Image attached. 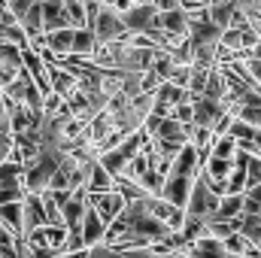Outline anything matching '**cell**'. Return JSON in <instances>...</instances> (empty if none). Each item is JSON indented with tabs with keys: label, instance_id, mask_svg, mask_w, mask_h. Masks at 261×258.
Masks as SVG:
<instances>
[{
	"label": "cell",
	"instance_id": "33",
	"mask_svg": "<svg viewBox=\"0 0 261 258\" xmlns=\"http://www.w3.org/2000/svg\"><path fill=\"white\" fill-rule=\"evenodd\" d=\"M158 82H164V79H158L152 70H143V91H155V88H158Z\"/></svg>",
	"mask_w": 261,
	"mask_h": 258
},
{
	"label": "cell",
	"instance_id": "38",
	"mask_svg": "<svg viewBox=\"0 0 261 258\" xmlns=\"http://www.w3.org/2000/svg\"><path fill=\"white\" fill-rule=\"evenodd\" d=\"M34 3H49V0H34Z\"/></svg>",
	"mask_w": 261,
	"mask_h": 258
},
{
	"label": "cell",
	"instance_id": "1",
	"mask_svg": "<svg viewBox=\"0 0 261 258\" xmlns=\"http://www.w3.org/2000/svg\"><path fill=\"white\" fill-rule=\"evenodd\" d=\"M58 155L61 152H40L37 158H31L24 164V173H21V186L24 194H43L49 189V179L58 167Z\"/></svg>",
	"mask_w": 261,
	"mask_h": 258
},
{
	"label": "cell",
	"instance_id": "18",
	"mask_svg": "<svg viewBox=\"0 0 261 258\" xmlns=\"http://www.w3.org/2000/svg\"><path fill=\"white\" fill-rule=\"evenodd\" d=\"M113 189V176L97 164V158L88 164V176H85V192L88 194H97V192H110Z\"/></svg>",
	"mask_w": 261,
	"mask_h": 258
},
{
	"label": "cell",
	"instance_id": "39",
	"mask_svg": "<svg viewBox=\"0 0 261 258\" xmlns=\"http://www.w3.org/2000/svg\"><path fill=\"white\" fill-rule=\"evenodd\" d=\"M225 258H240V255H225Z\"/></svg>",
	"mask_w": 261,
	"mask_h": 258
},
{
	"label": "cell",
	"instance_id": "29",
	"mask_svg": "<svg viewBox=\"0 0 261 258\" xmlns=\"http://www.w3.org/2000/svg\"><path fill=\"white\" fill-rule=\"evenodd\" d=\"M43 197H49V200H55V207L61 210L67 200H70V189H46L43 192Z\"/></svg>",
	"mask_w": 261,
	"mask_h": 258
},
{
	"label": "cell",
	"instance_id": "32",
	"mask_svg": "<svg viewBox=\"0 0 261 258\" xmlns=\"http://www.w3.org/2000/svg\"><path fill=\"white\" fill-rule=\"evenodd\" d=\"M9 152H12V134L0 131V161H6V158H9Z\"/></svg>",
	"mask_w": 261,
	"mask_h": 258
},
{
	"label": "cell",
	"instance_id": "17",
	"mask_svg": "<svg viewBox=\"0 0 261 258\" xmlns=\"http://www.w3.org/2000/svg\"><path fill=\"white\" fill-rule=\"evenodd\" d=\"M0 225L21 240V200H6L0 203Z\"/></svg>",
	"mask_w": 261,
	"mask_h": 258
},
{
	"label": "cell",
	"instance_id": "14",
	"mask_svg": "<svg viewBox=\"0 0 261 258\" xmlns=\"http://www.w3.org/2000/svg\"><path fill=\"white\" fill-rule=\"evenodd\" d=\"M158 24H161V31H167L173 37H189V18H186V12L179 6L158 12Z\"/></svg>",
	"mask_w": 261,
	"mask_h": 258
},
{
	"label": "cell",
	"instance_id": "7",
	"mask_svg": "<svg viewBox=\"0 0 261 258\" xmlns=\"http://www.w3.org/2000/svg\"><path fill=\"white\" fill-rule=\"evenodd\" d=\"M192 179H195V176H182V173L167 170L164 186H161V197L182 210V207H186V200H189V192H192Z\"/></svg>",
	"mask_w": 261,
	"mask_h": 258
},
{
	"label": "cell",
	"instance_id": "12",
	"mask_svg": "<svg viewBox=\"0 0 261 258\" xmlns=\"http://www.w3.org/2000/svg\"><path fill=\"white\" fill-rule=\"evenodd\" d=\"M97 49V37L91 28H73V43H70V58H91V52Z\"/></svg>",
	"mask_w": 261,
	"mask_h": 258
},
{
	"label": "cell",
	"instance_id": "34",
	"mask_svg": "<svg viewBox=\"0 0 261 258\" xmlns=\"http://www.w3.org/2000/svg\"><path fill=\"white\" fill-rule=\"evenodd\" d=\"M152 6H155L158 12H164V9H176L179 0H152Z\"/></svg>",
	"mask_w": 261,
	"mask_h": 258
},
{
	"label": "cell",
	"instance_id": "40",
	"mask_svg": "<svg viewBox=\"0 0 261 258\" xmlns=\"http://www.w3.org/2000/svg\"><path fill=\"white\" fill-rule=\"evenodd\" d=\"M52 258H67V255H52Z\"/></svg>",
	"mask_w": 261,
	"mask_h": 258
},
{
	"label": "cell",
	"instance_id": "9",
	"mask_svg": "<svg viewBox=\"0 0 261 258\" xmlns=\"http://www.w3.org/2000/svg\"><path fill=\"white\" fill-rule=\"evenodd\" d=\"M103 228H107V225H103V219L97 216V210L85 203V213H82V219H79L82 246L88 249V246H94V243H103Z\"/></svg>",
	"mask_w": 261,
	"mask_h": 258
},
{
	"label": "cell",
	"instance_id": "16",
	"mask_svg": "<svg viewBox=\"0 0 261 258\" xmlns=\"http://www.w3.org/2000/svg\"><path fill=\"white\" fill-rule=\"evenodd\" d=\"M152 97H155L158 104H164V107H176V104L192 100L186 88H179V85H173V82H167V79H164V82H158V88L152 91Z\"/></svg>",
	"mask_w": 261,
	"mask_h": 258
},
{
	"label": "cell",
	"instance_id": "25",
	"mask_svg": "<svg viewBox=\"0 0 261 258\" xmlns=\"http://www.w3.org/2000/svg\"><path fill=\"white\" fill-rule=\"evenodd\" d=\"M134 183H137V186H140V189H143L146 194H161L164 176H161V173H155V170L149 167V170H143V173H140V176H137Z\"/></svg>",
	"mask_w": 261,
	"mask_h": 258
},
{
	"label": "cell",
	"instance_id": "10",
	"mask_svg": "<svg viewBox=\"0 0 261 258\" xmlns=\"http://www.w3.org/2000/svg\"><path fill=\"white\" fill-rule=\"evenodd\" d=\"M179 252H186L189 258H225V246H222V240L219 237H210V234H200L195 240H189Z\"/></svg>",
	"mask_w": 261,
	"mask_h": 258
},
{
	"label": "cell",
	"instance_id": "41",
	"mask_svg": "<svg viewBox=\"0 0 261 258\" xmlns=\"http://www.w3.org/2000/svg\"><path fill=\"white\" fill-rule=\"evenodd\" d=\"M200 3H210V0H200Z\"/></svg>",
	"mask_w": 261,
	"mask_h": 258
},
{
	"label": "cell",
	"instance_id": "2",
	"mask_svg": "<svg viewBox=\"0 0 261 258\" xmlns=\"http://www.w3.org/2000/svg\"><path fill=\"white\" fill-rule=\"evenodd\" d=\"M216 207H219V194L206 186V179H203L200 170H197V176L192 179V192H189V200H186L182 213L192 216V219H203V222H206V219L216 213Z\"/></svg>",
	"mask_w": 261,
	"mask_h": 258
},
{
	"label": "cell",
	"instance_id": "19",
	"mask_svg": "<svg viewBox=\"0 0 261 258\" xmlns=\"http://www.w3.org/2000/svg\"><path fill=\"white\" fill-rule=\"evenodd\" d=\"M21 173H24L21 161H15V158L0 161V189H24L21 186Z\"/></svg>",
	"mask_w": 261,
	"mask_h": 258
},
{
	"label": "cell",
	"instance_id": "37",
	"mask_svg": "<svg viewBox=\"0 0 261 258\" xmlns=\"http://www.w3.org/2000/svg\"><path fill=\"white\" fill-rule=\"evenodd\" d=\"M134 3H152V0H134Z\"/></svg>",
	"mask_w": 261,
	"mask_h": 258
},
{
	"label": "cell",
	"instance_id": "26",
	"mask_svg": "<svg viewBox=\"0 0 261 258\" xmlns=\"http://www.w3.org/2000/svg\"><path fill=\"white\" fill-rule=\"evenodd\" d=\"M222 246H225V252H228V255H240V258H243V252L249 249V240H246L240 231H231L228 237H222Z\"/></svg>",
	"mask_w": 261,
	"mask_h": 258
},
{
	"label": "cell",
	"instance_id": "27",
	"mask_svg": "<svg viewBox=\"0 0 261 258\" xmlns=\"http://www.w3.org/2000/svg\"><path fill=\"white\" fill-rule=\"evenodd\" d=\"M189 76H192V64H173L170 76H167V82H173V85L186 88V85H189Z\"/></svg>",
	"mask_w": 261,
	"mask_h": 258
},
{
	"label": "cell",
	"instance_id": "31",
	"mask_svg": "<svg viewBox=\"0 0 261 258\" xmlns=\"http://www.w3.org/2000/svg\"><path fill=\"white\" fill-rule=\"evenodd\" d=\"M9 110H12V100H3V94H0V131H6V134H9Z\"/></svg>",
	"mask_w": 261,
	"mask_h": 258
},
{
	"label": "cell",
	"instance_id": "23",
	"mask_svg": "<svg viewBox=\"0 0 261 258\" xmlns=\"http://www.w3.org/2000/svg\"><path fill=\"white\" fill-rule=\"evenodd\" d=\"M234 152H237V140L231 134L213 137V143H210V155L213 158H234Z\"/></svg>",
	"mask_w": 261,
	"mask_h": 258
},
{
	"label": "cell",
	"instance_id": "21",
	"mask_svg": "<svg viewBox=\"0 0 261 258\" xmlns=\"http://www.w3.org/2000/svg\"><path fill=\"white\" fill-rule=\"evenodd\" d=\"M82 213H85V200H76V197H70L64 207H61V222H64L67 231H76L79 228Z\"/></svg>",
	"mask_w": 261,
	"mask_h": 258
},
{
	"label": "cell",
	"instance_id": "5",
	"mask_svg": "<svg viewBox=\"0 0 261 258\" xmlns=\"http://www.w3.org/2000/svg\"><path fill=\"white\" fill-rule=\"evenodd\" d=\"M192 104V113H195V119H192V125H200V128H210L219 122V116L222 113H228V107L222 104V100H210V97H203V94H197L189 100Z\"/></svg>",
	"mask_w": 261,
	"mask_h": 258
},
{
	"label": "cell",
	"instance_id": "36",
	"mask_svg": "<svg viewBox=\"0 0 261 258\" xmlns=\"http://www.w3.org/2000/svg\"><path fill=\"white\" fill-rule=\"evenodd\" d=\"M246 58H255V61H261V40L255 43V46H249V49H246Z\"/></svg>",
	"mask_w": 261,
	"mask_h": 258
},
{
	"label": "cell",
	"instance_id": "28",
	"mask_svg": "<svg viewBox=\"0 0 261 258\" xmlns=\"http://www.w3.org/2000/svg\"><path fill=\"white\" fill-rule=\"evenodd\" d=\"M255 183H261V158L249 155L246 158V186H255Z\"/></svg>",
	"mask_w": 261,
	"mask_h": 258
},
{
	"label": "cell",
	"instance_id": "30",
	"mask_svg": "<svg viewBox=\"0 0 261 258\" xmlns=\"http://www.w3.org/2000/svg\"><path fill=\"white\" fill-rule=\"evenodd\" d=\"M85 258H119L107 243H94V246H88V252H85Z\"/></svg>",
	"mask_w": 261,
	"mask_h": 258
},
{
	"label": "cell",
	"instance_id": "8",
	"mask_svg": "<svg viewBox=\"0 0 261 258\" xmlns=\"http://www.w3.org/2000/svg\"><path fill=\"white\" fill-rule=\"evenodd\" d=\"M46 225V210L40 194H24L21 197V237H28L34 228Z\"/></svg>",
	"mask_w": 261,
	"mask_h": 258
},
{
	"label": "cell",
	"instance_id": "15",
	"mask_svg": "<svg viewBox=\"0 0 261 258\" xmlns=\"http://www.w3.org/2000/svg\"><path fill=\"white\" fill-rule=\"evenodd\" d=\"M240 213H243V192L240 194H222L216 213H213L206 222H228V219H234V216H240Z\"/></svg>",
	"mask_w": 261,
	"mask_h": 258
},
{
	"label": "cell",
	"instance_id": "20",
	"mask_svg": "<svg viewBox=\"0 0 261 258\" xmlns=\"http://www.w3.org/2000/svg\"><path fill=\"white\" fill-rule=\"evenodd\" d=\"M200 94L210 97V100H222V97H225V76H222L219 67H210V73H206V85H203Z\"/></svg>",
	"mask_w": 261,
	"mask_h": 258
},
{
	"label": "cell",
	"instance_id": "24",
	"mask_svg": "<svg viewBox=\"0 0 261 258\" xmlns=\"http://www.w3.org/2000/svg\"><path fill=\"white\" fill-rule=\"evenodd\" d=\"M228 113L252 128H261V107H249V104H237V107H228Z\"/></svg>",
	"mask_w": 261,
	"mask_h": 258
},
{
	"label": "cell",
	"instance_id": "3",
	"mask_svg": "<svg viewBox=\"0 0 261 258\" xmlns=\"http://www.w3.org/2000/svg\"><path fill=\"white\" fill-rule=\"evenodd\" d=\"M91 31L97 37V43H116V40H125L128 37V28L122 21V12H116L110 3H100L94 21H91Z\"/></svg>",
	"mask_w": 261,
	"mask_h": 258
},
{
	"label": "cell",
	"instance_id": "22",
	"mask_svg": "<svg viewBox=\"0 0 261 258\" xmlns=\"http://www.w3.org/2000/svg\"><path fill=\"white\" fill-rule=\"evenodd\" d=\"M206 12H210V21L225 31V28H228V18H231V12H234V3H231V0H216V3H206Z\"/></svg>",
	"mask_w": 261,
	"mask_h": 258
},
{
	"label": "cell",
	"instance_id": "4",
	"mask_svg": "<svg viewBox=\"0 0 261 258\" xmlns=\"http://www.w3.org/2000/svg\"><path fill=\"white\" fill-rule=\"evenodd\" d=\"M122 21H125L128 34H149V31L161 28L158 24V9L152 3H134L128 12H122Z\"/></svg>",
	"mask_w": 261,
	"mask_h": 258
},
{
	"label": "cell",
	"instance_id": "6",
	"mask_svg": "<svg viewBox=\"0 0 261 258\" xmlns=\"http://www.w3.org/2000/svg\"><path fill=\"white\" fill-rule=\"evenodd\" d=\"M85 203H88V207H94V210H97V216H100V219H103V225H107V222H113V219L122 213L125 197L116 192V189H110V192L85 194Z\"/></svg>",
	"mask_w": 261,
	"mask_h": 258
},
{
	"label": "cell",
	"instance_id": "35",
	"mask_svg": "<svg viewBox=\"0 0 261 258\" xmlns=\"http://www.w3.org/2000/svg\"><path fill=\"white\" fill-rule=\"evenodd\" d=\"M107 3H110L116 12H128L130 6H134V0H107Z\"/></svg>",
	"mask_w": 261,
	"mask_h": 258
},
{
	"label": "cell",
	"instance_id": "11",
	"mask_svg": "<svg viewBox=\"0 0 261 258\" xmlns=\"http://www.w3.org/2000/svg\"><path fill=\"white\" fill-rule=\"evenodd\" d=\"M40 15H43V34L49 31H58V28H70V18H67L61 0H49V3H40Z\"/></svg>",
	"mask_w": 261,
	"mask_h": 258
},
{
	"label": "cell",
	"instance_id": "13",
	"mask_svg": "<svg viewBox=\"0 0 261 258\" xmlns=\"http://www.w3.org/2000/svg\"><path fill=\"white\" fill-rule=\"evenodd\" d=\"M70 43H73V28H58L43 34V46L55 55V58H67L70 55Z\"/></svg>",
	"mask_w": 261,
	"mask_h": 258
}]
</instances>
